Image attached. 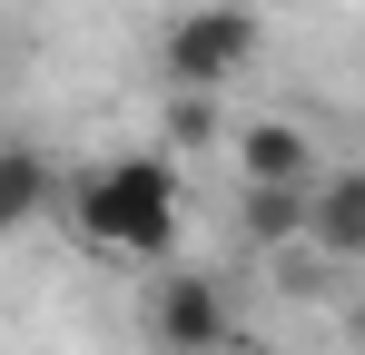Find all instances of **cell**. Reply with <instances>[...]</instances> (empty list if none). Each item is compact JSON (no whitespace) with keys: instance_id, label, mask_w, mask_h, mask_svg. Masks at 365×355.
<instances>
[{"instance_id":"obj_6","label":"cell","mask_w":365,"mask_h":355,"mask_svg":"<svg viewBox=\"0 0 365 355\" xmlns=\"http://www.w3.org/2000/svg\"><path fill=\"white\" fill-rule=\"evenodd\" d=\"M306 207H316V187H237V237L277 267L287 247H306Z\"/></svg>"},{"instance_id":"obj_9","label":"cell","mask_w":365,"mask_h":355,"mask_svg":"<svg viewBox=\"0 0 365 355\" xmlns=\"http://www.w3.org/2000/svg\"><path fill=\"white\" fill-rule=\"evenodd\" d=\"M356 346H365V296H356Z\"/></svg>"},{"instance_id":"obj_3","label":"cell","mask_w":365,"mask_h":355,"mask_svg":"<svg viewBox=\"0 0 365 355\" xmlns=\"http://www.w3.org/2000/svg\"><path fill=\"white\" fill-rule=\"evenodd\" d=\"M247 59H257V10H247V0H197V10H178V20L158 30V69H168V89H207V99H227V79H237Z\"/></svg>"},{"instance_id":"obj_1","label":"cell","mask_w":365,"mask_h":355,"mask_svg":"<svg viewBox=\"0 0 365 355\" xmlns=\"http://www.w3.org/2000/svg\"><path fill=\"white\" fill-rule=\"evenodd\" d=\"M69 217L89 247H109V257H168L178 247V168L168 158H99V168L69 178Z\"/></svg>"},{"instance_id":"obj_7","label":"cell","mask_w":365,"mask_h":355,"mask_svg":"<svg viewBox=\"0 0 365 355\" xmlns=\"http://www.w3.org/2000/svg\"><path fill=\"white\" fill-rule=\"evenodd\" d=\"M50 197H60V168H50L40 148H0V237H10V227H30Z\"/></svg>"},{"instance_id":"obj_8","label":"cell","mask_w":365,"mask_h":355,"mask_svg":"<svg viewBox=\"0 0 365 355\" xmlns=\"http://www.w3.org/2000/svg\"><path fill=\"white\" fill-rule=\"evenodd\" d=\"M227 138V109L207 89H168V148H217Z\"/></svg>"},{"instance_id":"obj_5","label":"cell","mask_w":365,"mask_h":355,"mask_svg":"<svg viewBox=\"0 0 365 355\" xmlns=\"http://www.w3.org/2000/svg\"><path fill=\"white\" fill-rule=\"evenodd\" d=\"M306 247H316V257H356V267H365V168H326V178H316Z\"/></svg>"},{"instance_id":"obj_2","label":"cell","mask_w":365,"mask_h":355,"mask_svg":"<svg viewBox=\"0 0 365 355\" xmlns=\"http://www.w3.org/2000/svg\"><path fill=\"white\" fill-rule=\"evenodd\" d=\"M138 326H148L158 355H227L237 346V296L207 267H158L148 296H138Z\"/></svg>"},{"instance_id":"obj_4","label":"cell","mask_w":365,"mask_h":355,"mask_svg":"<svg viewBox=\"0 0 365 355\" xmlns=\"http://www.w3.org/2000/svg\"><path fill=\"white\" fill-rule=\"evenodd\" d=\"M227 158H237V187H316L326 178V148H316V128L306 118H237V138H227Z\"/></svg>"}]
</instances>
